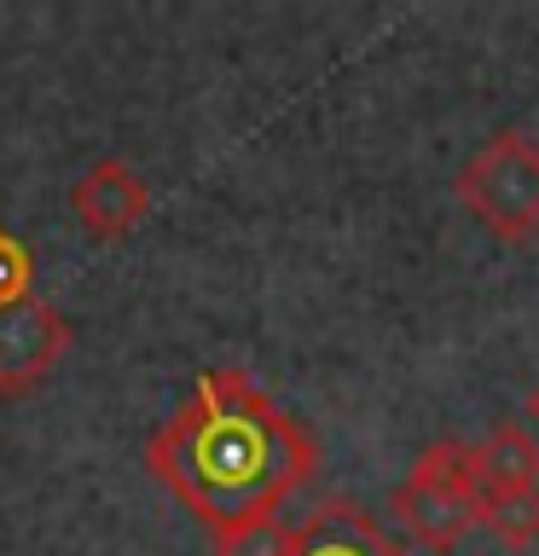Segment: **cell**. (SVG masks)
<instances>
[{
	"instance_id": "1",
	"label": "cell",
	"mask_w": 539,
	"mask_h": 556,
	"mask_svg": "<svg viewBox=\"0 0 539 556\" xmlns=\"http://www.w3.org/2000/svg\"><path fill=\"white\" fill-rule=\"evenodd\" d=\"M313 464L319 441L238 365L203 371L186 406L146 441V469L215 539L273 521Z\"/></svg>"
},
{
	"instance_id": "2",
	"label": "cell",
	"mask_w": 539,
	"mask_h": 556,
	"mask_svg": "<svg viewBox=\"0 0 539 556\" xmlns=\"http://www.w3.org/2000/svg\"><path fill=\"white\" fill-rule=\"evenodd\" d=\"M481 481L469 441H429L394 486V516L424 551H459L469 528H481Z\"/></svg>"
},
{
	"instance_id": "3",
	"label": "cell",
	"mask_w": 539,
	"mask_h": 556,
	"mask_svg": "<svg viewBox=\"0 0 539 556\" xmlns=\"http://www.w3.org/2000/svg\"><path fill=\"white\" fill-rule=\"evenodd\" d=\"M459 203L476 215L487 232L504 243H522L539 232V146L522 128L487 134L476 151L464 156V168L452 174Z\"/></svg>"
},
{
	"instance_id": "4",
	"label": "cell",
	"mask_w": 539,
	"mask_h": 556,
	"mask_svg": "<svg viewBox=\"0 0 539 556\" xmlns=\"http://www.w3.org/2000/svg\"><path fill=\"white\" fill-rule=\"evenodd\" d=\"M215 556H406L389 533L377 528L372 510H360L354 498H325L319 510L296 528L278 521H255L243 533L215 539Z\"/></svg>"
},
{
	"instance_id": "5",
	"label": "cell",
	"mask_w": 539,
	"mask_h": 556,
	"mask_svg": "<svg viewBox=\"0 0 539 556\" xmlns=\"http://www.w3.org/2000/svg\"><path fill=\"white\" fill-rule=\"evenodd\" d=\"M70 354V319L47 295L0 302V400H24Z\"/></svg>"
},
{
	"instance_id": "6",
	"label": "cell",
	"mask_w": 539,
	"mask_h": 556,
	"mask_svg": "<svg viewBox=\"0 0 539 556\" xmlns=\"http://www.w3.org/2000/svg\"><path fill=\"white\" fill-rule=\"evenodd\" d=\"M151 208V186L146 174L122 156H99L93 168H82V180L70 186V215L82 220L87 238H122L146 220Z\"/></svg>"
},
{
	"instance_id": "7",
	"label": "cell",
	"mask_w": 539,
	"mask_h": 556,
	"mask_svg": "<svg viewBox=\"0 0 539 556\" xmlns=\"http://www.w3.org/2000/svg\"><path fill=\"white\" fill-rule=\"evenodd\" d=\"M469 458H476V481H481L487 498L539 486V441L522 424H493L487 441L469 446Z\"/></svg>"
},
{
	"instance_id": "8",
	"label": "cell",
	"mask_w": 539,
	"mask_h": 556,
	"mask_svg": "<svg viewBox=\"0 0 539 556\" xmlns=\"http://www.w3.org/2000/svg\"><path fill=\"white\" fill-rule=\"evenodd\" d=\"M481 528L499 533L511 551H528L539 539V486H528V493H499L481 504Z\"/></svg>"
},
{
	"instance_id": "9",
	"label": "cell",
	"mask_w": 539,
	"mask_h": 556,
	"mask_svg": "<svg viewBox=\"0 0 539 556\" xmlns=\"http://www.w3.org/2000/svg\"><path fill=\"white\" fill-rule=\"evenodd\" d=\"M17 295H35V267L24 243L0 232V302H17Z\"/></svg>"
},
{
	"instance_id": "10",
	"label": "cell",
	"mask_w": 539,
	"mask_h": 556,
	"mask_svg": "<svg viewBox=\"0 0 539 556\" xmlns=\"http://www.w3.org/2000/svg\"><path fill=\"white\" fill-rule=\"evenodd\" d=\"M528 417H534V424H539V389L528 394Z\"/></svg>"
}]
</instances>
